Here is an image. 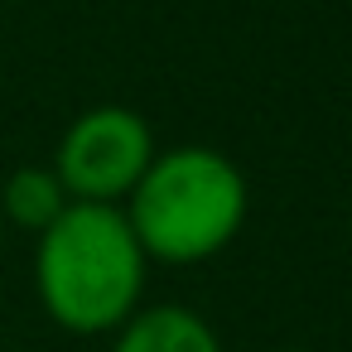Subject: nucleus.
I'll list each match as a JSON object with an SVG mask.
<instances>
[{"label": "nucleus", "instance_id": "2", "mask_svg": "<svg viewBox=\"0 0 352 352\" xmlns=\"http://www.w3.org/2000/svg\"><path fill=\"white\" fill-rule=\"evenodd\" d=\"M246 174L208 145H174L150 160L121 203L140 251L164 265H198L227 251L246 222Z\"/></svg>", "mask_w": 352, "mask_h": 352}, {"label": "nucleus", "instance_id": "1", "mask_svg": "<svg viewBox=\"0 0 352 352\" xmlns=\"http://www.w3.org/2000/svg\"><path fill=\"white\" fill-rule=\"evenodd\" d=\"M150 256L116 203H68L34 241V289L44 314L78 333H116L145 294Z\"/></svg>", "mask_w": 352, "mask_h": 352}, {"label": "nucleus", "instance_id": "4", "mask_svg": "<svg viewBox=\"0 0 352 352\" xmlns=\"http://www.w3.org/2000/svg\"><path fill=\"white\" fill-rule=\"evenodd\" d=\"M111 352H227V347L198 309L150 304V309H135L111 333Z\"/></svg>", "mask_w": 352, "mask_h": 352}, {"label": "nucleus", "instance_id": "5", "mask_svg": "<svg viewBox=\"0 0 352 352\" xmlns=\"http://www.w3.org/2000/svg\"><path fill=\"white\" fill-rule=\"evenodd\" d=\"M68 203H73V198H68V188L58 184L54 164H49V169H44V164H25V169H15L6 184H0V212H6L15 227L34 232V236H39Z\"/></svg>", "mask_w": 352, "mask_h": 352}, {"label": "nucleus", "instance_id": "3", "mask_svg": "<svg viewBox=\"0 0 352 352\" xmlns=\"http://www.w3.org/2000/svg\"><path fill=\"white\" fill-rule=\"evenodd\" d=\"M155 160V135L145 116L131 107H92L82 111L54 155V174L73 203H126L140 174Z\"/></svg>", "mask_w": 352, "mask_h": 352}, {"label": "nucleus", "instance_id": "6", "mask_svg": "<svg viewBox=\"0 0 352 352\" xmlns=\"http://www.w3.org/2000/svg\"><path fill=\"white\" fill-rule=\"evenodd\" d=\"M294 352H304V347H294Z\"/></svg>", "mask_w": 352, "mask_h": 352}]
</instances>
